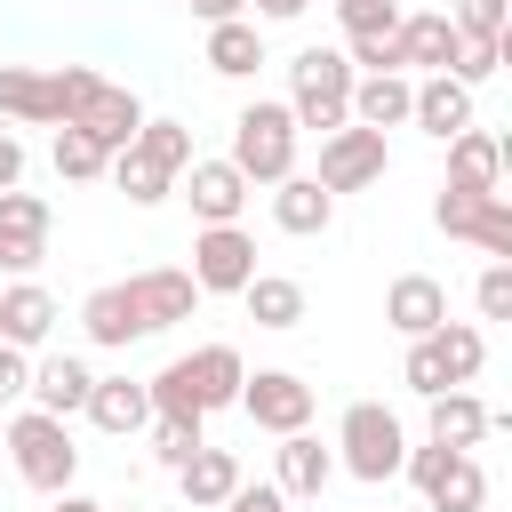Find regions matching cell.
Masks as SVG:
<instances>
[{
	"label": "cell",
	"instance_id": "1",
	"mask_svg": "<svg viewBox=\"0 0 512 512\" xmlns=\"http://www.w3.org/2000/svg\"><path fill=\"white\" fill-rule=\"evenodd\" d=\"M48 80H56V112H64L56 128H80V136H96L104 152L136 144V128H144V104H136V88L104 80L96 64H56Z\"/></svg>",
	"mask_w": 512,
	"mask_h": 512
},
{
	"label": "cell",
	"instance_id": "2",
	"mask_svg": "<svg viewBox=\"0 0 512 512\" xmlns=\"http://www.w3.org/2000/svg\"><path fill=\"white\" fill-rule=\"evenodd\" d=\"M0 448H8L16 480H24V488H40V496H64V488H72V472H80L72 424H64V416H48V408H32V400H24V408H8Z\"/></svg>",
	"mask_w": 512,
	"mask_h": 512
},
{
	"label": "cell",
	"instance_id": "3",
	"mask_svg": "<svg viewBox=\"0 0 512 512\" xmlns=\"http://www.w3.org/2000/svg\"><path fill=\"white\" fill-rule=\"evenodd\" d=\"M296 144H304L296 112H288L280 96H256V104L232 112V152H224V160H232L248 184H280V176H296Z\"/></svg>",
	"mask_w": 512,
	"mask_h": 512
},
{
	"label": "cell",
	"instance_id": "4",
	"mask_svg": "<svg viewBox=\"0 0 512 512\" xmlns=\"http://www.w3.org/2000/svg\"><path fill=\"white\" fill-rule=\"evenodd\" d=\"M400 456H408V424H400L384 400H352V408L336 416V472L384 488V480H400Z\"/></svg>",
	"mask_w": 512,
	"mask_h": 512
},
{
	"label": "cell",
	"instance_id": "5",
	"mask_svg": "<svg viewBox=\"0 0 512 512\" xmlns=\"http://www.w3.org/2000/svg\"><path fill=\"white\" fill-rule=\"evenodd\" d=\"M352 80H360V72L344 64V48H296L280 104L296 112V128H320V136H328V128L352 120Z\"/></svg>",
	"mask_w": 512,
	"mask_h": 512
},
{
	"label": "cell",
	"instance_id": "6",
	"mask_svg": "<svg viewBox=\"0 0 512 512\" xmlns=\"http://www.w3.org/2000/svg\"><path fill=\"white\" fill-rule=\"evenodd\" d=\"M432 224H440L448 240H472L488 264H512V200H504V192H456V184H440Z\"/></svg>",
	"mask_w": 512,
	"mask_h": 512
},
{
	"label": "cell",
	"instance_id": "7",
	"mask_svg": "<svg viewBox=\"0 0 512 512\" xmlns=\"http://www.w3.org/2000/svg\"><path fill=\"white\" fill-rule=\"evenodd\" d=\"M384 168H392L384 128L344 120V128H328V136H320V192H368V184H384Z\"/></svg>",
	"mask_w": 512,
	"mask_h": 512
},
{
	"label": "cell",
	"instance_id": "8",
	"mask_svg": "<svg viewBox=\"0 0 512 512\" xmlns=\"http://www.w3.org/2000/svg\"><path fill=\"white\" fill-rule=\"evenodd\" d=\"M184 272H192L200 296H240V288L256 280V232H240V224H200Z\"/></svg>",
	"mask_w": 512,
	"mask_h": 512
},
{
	"label": "cell",
	"instance_id": "9",
	"mask_svg": "<svg viewBox=\"0 0 512 512\" xmlns=\"http://www.w3.org/2000/svg\"><path fill=\"white\" fill-rule=\"evenodd\" d=\"M256 432H304L312 424V384L296 376V368H256V376H240V400H232Z\"/></svg>",
	"mask_w": 512,
	"mask_h": 512
},
{
	"label": "cell",
	"instance_id": "10",
	"mask_svg": "<svg viewBox=\"0 0 512 512\" xmlns=\"http://www.w3.org/2000/svg\"><path fill=\"white\" fill-rule=\"evenodd\" d=\"M48 224H56V216H48L40 192H24V184L0 192V272H8V280H32V272H40V256H48Z\"/></svg>",
	"mask_w": 512,
	"mask_h": 512
},
{
	"label": "cell",
	"instance_id": "11",
	"mask_svg": "<svg viewBox=\"0 0 512 512\" xmlns=\"http://www.w3.org/2000/svg\"><path fill=\"white\" fill-rule=\"evenodd\" d=\"M120 288H128V304H136L144 336H160V328H176V320H192V312H200V288H192V272H184V264H144V272H128Z\"/></svg>",
	"mask_w": 512,
	"mask_h": 512
},
{
	"label": "cell",
	"instance_id": "12",
	"mask_svg": "<svg viewBox=\"0 0 512 512\" xmlns=\"http://www.w3.org/2000/svg\"><path fill=\"white\" fill-rule=\"evenodd\" d=\"M176 192L192 200V216H200V224H240V208L256 200V184H248L224 152H216V160H200V152H192V168L176 176Z\"/></svg>",
	"mask_w": 512,
	"mask_h": 512
},
{
	"label": "cell",
	"instance_id": "13",
	"mask_svg": "<svg viewBox=\"0 0 512 512\" xmlns=\"http://www.w3.org/2000/svg\"><path fill=\"white\" fill-rule=\"evenodd\" d=\"M328 480H336V448H320L312 424H304V432H280V448H272V488H280L288 504H312Z\"/></svg>",
	"mask_w": 512,
	"mask_h": 512
},
{
	"label": "cell",
	"instance_id": "14",
	"mask_svg": "<svg viewBox=\"0 0 512 512\" xmlns=\"http://www.w3.org/2000/svg\"><path fill=\"white\" fill-rule=\"evenodd\" d=\"M392 40H400V72H456V48H464V32L448 24V8H400V24H392Z\"/></svg>",
	"mask_w": 512,
	"mask_h": 512
},
{
	"label": "cell",
	"instance_id": "15",
	"mask_svg": "<svg viewBox=\"0 0 512 512\" xmlns=\"http://www.w3.org/2000/svg\"><path fill=\"white\" fill-rule=\"evenodd\" d=\"M88 384H96V368H88L80 352H40V360H32V384H24V400L72 424V416L88 408Z\"/></svg>",
	"mask_w": 512,
	"mask_h": 512
},
{
	"label": "cell",
	"instance_id": "16",
	"mask_svg": "<svg viewBox=\"0 0 512 512\" xmlns=\"http://www.w3.org/2000/svg\"><path fill=\"white\" fill-rule=\"evenodd\" d=\"M408 128H424L432 144H448L456 128H472V88L448 80V72H424V80L408 88Z\"/></svg>",
	"mask_w": 512,
	"mask_h": 512
},
{
	"label": "cell",
	"instance_id": "17",
	"mask_svg": "<svg viewBox=\"0 0 512 512\" xmlns=\"http://www.w3.org/2000/svg\"><path fill=\"white\" fill-rule=\"evenodd\" d=\"M56 296L40 288V280H8L0 288V344H16V352H40L48 336H56Z\"/></svg>",
	"mask_w": 512,
	"mask_h": 512
},
{
	"label": "cell",
	"instance_id": "18",
	"mask_svg": "<svg viewBox=\"0 0 512 512\" xmlns=\"http://www.w3.org/2000/svg\"><path fill=\"white\" fill-rule=\"evenodd\" d=\"M504 160H512L504 136H488L480 120L448 136V184H456V192H504Z\"/></svg>",
	"mask_w": 512,
	"mask_h": 512
},
{
	"label": "cell",
	"instance_id": "19",
	"mask_svg": "<svg viewBox=\"0 0 512 512\" xmlns=\"http://www.w3.org/2000/svg\"><path fill=\"white\" fill-rule=\"evenodd\" d=\"M96 432H112V440H136L144 424H152V392L136 384V376H96L88 384V408H80Z\"/></svg>",
	"mask_w": 512,
	"mask_h": 512
},
{
	"label": "cell",
	"instance_id": "20",
	"mask_svg": "<svg viewBox=\"0 0 512 512\" xmlns=\"http://www.w3.org/2000/svg\"><path fill=\"white\" fill-rule=\"evenodd\" d=\"M424 408H432V416H424V440H440V448H480V440L496 432V416H488V400H480V392H464V384H448V392H432Z\"/></svg>",
	"mask_w": 512,
	"mask_h": 512
},
{
	"label": "cell",
	"instance_id": "21",
	"mask_svg": "<svg viewBox=\"0 0 512 512\" xmlns=\"http://www.w3.org/2000/svg\"><path fill=\"white\" fill-rule=\"evenodd\" d=\"M80 336H88L96 352H128V344L144 336V320H136V304H128L120 280H104V288L80 296Z\"/></svg>",
	"mask_w": 512,
	"mask_h": 512
},
{
	"label": "cell",
	"instance_id": "22",
	"mask_svg": "<svg viewBox=\"0 0 512 512\" xmlns=\"http://www.w3.org/2000/svg\"><path fill=\"white\" fill-rule=\"evenodd\" d=\"M272 224L296 240H320L336 224V192H320V176H280L272 184Z\"/></svg>",
	"mask_w": 512,
	"mask_h": 512
},
{
	"label": "cell",
	"instance_id": "23",
	"mask_svg": "<svg viewBox=\"0 0 512 512\" xmlns=\"http://www.w3.org/2000/svg\"><path fill=\"white\" fill-rule=\"evenodd\" d=\"M384 320H392L400 336H432V328L448 320V288H440L432 272H400V280L384 288Z\"/></svg>",
	"mask_w": 512,
	"mask_h": 512
},
{
	"label": "cell",
	"instance_id": "24",
	"mask_svg": "<svg viewBox=\"0 0 512 512\" xmlns=\"http://www.w3.org/2000/svg\"><path fill=\"white\" fill-rule=\"evenodd\" d=\"M240 480H248V472H240V456H232V448H208V440L176 464V488H184V504H192V512H216Z\"/></svg>",
	"mask_w": 512,
	"mask_h": 512
},
{
	"label": "cell",
	"instance_id": "25",
	"mask_svg": "<svg viewBox=\"0 0 512 512\" xmlns=\"http://www.w3.org/2000/svg\"><path fill=\"white\" fill-rule=\"evenodd\" d=\"M0 120L8 128H56V80L32 72V64H0Z\"/></svg>",
	"mask_w": 512,
	"mask_h": 512
},
{
	"label": "cell",
	"instance_id": "26",
	"mask_svg": "<svg viewBox=\"0 0 512 512\" xmlns=\"http://www.w3.org/2000/svg\"><path fill=\"white\" fill-rule=\"evenodd\" d=\"M256 64H264V24H256V16L208 24V72H216V80H256Z\"/></svg>",
	"mask_w": 512,
	"mask_h": 512
},
{
	"label": "cell",
	"instance_id": "27",
	"mask_svg": "<svg viewBox=\"0 0 512 512\" xmlns=\"http://www.w3.org/2000/svg\"><path fill=\"white\" fill-rule=\"evenodd\" d=\"M408 88H416L408 72H360L352 80V120L360 128H384V136L408 128Z\"/></svg>",
	"mask_w": 512,
	"mask_h": 512
},
{
	"label": "cell",
	"instance_id": "28",
	"mask_svg": "<svg viewBox=\"0 0 512 512\" xmlns=\"http://www.w3.org/2000/svg\"><path fill=\"white\" fill-rule=\"evenodd\" d=\"M184 368H192V392H200V408H208V416L240 400V376H248L240 344H200V352H184Z\"/></svg>",
	"mask_w": 512,
	"mask_h": 512
},
{
	"label": "cell",
	"instance_id": "29",
	"mask_svg": "<svg viewBox=\"0 0 512 512\" xmlns=\"http://www.w3.org/2000/svg\"><path fill=\"white\" fill-rule=\"evenodd\" d=\"M240 304H248V320H256V328H272V336L304 328V288H296L288 272H256V280L240 288Z\"/></svg>",
	"mask_w": 512,
	"mask_h": 512
},
{
	"label": "cell",
	"instance_id": "30",
	"mask_svg": "<svg viewBox=\"0 0 512 512\" xmlns=\"http://www.w3.org/2000/svg\"><path fill=\"white\" fill-rule=\"evenodd\" d=\"M424 504H432V512H480V504H488V472H480V456L456 448V456L440 464V480L424 488Z\"/></svg>",
	"mask_w": 512,
	"mask_h": 512
},
{
	"label": "cell",
	"instance_id": "31",
	"mask_svg": "<svg viewBox=\"0 0 512 512\" xmlns=\"http://www.w3.org/2000/svg\"><path fill=\"white\" fill-rule=\"evenodd\" d=\"M104 176H112V184H120V192H128V208H160V200H168V192H176V176H168V168H160V160H144V152H136V144H120V152H112V168H104Z\"/></svg>",
	"mask_w": 512,
	"mask_h": 512
},
{
	"label": "cell",
	"instance_id": "32",
	"mask_svg": "<svg viewBox=\"0 0 512 512\" xmlns=\"http://www.w3.org/2000/svg\"><path fill=\"white\" fill-rule=\"evenodd\" d=\"M432 352H440L448 384H472V376L488 368V336H480L472 320H440V328H432Z\"/></svg>",
	"mask_w": 512,
	"mask_h": 512
},
{
	"label": "cell",
	"instance_id": "33",
	"mask_svg": "<svg viewBox=\"0 0 512 512\" xmlns=\"http://www.w3.org/2000/svg\"><path fill=\"white\" fill-rule=\"evenodd\" d=\"M48 160H56V176H64V184H96V176L112 168V152H104L96 136H80V128H56Z\"/></svg>",
	"mask_w": 512,
	"mask_h": 512
},
{
	"label": "cell",
	"instance_id": "34",
	"mask_svg": "<svg viewBox=\"0 0 512 512\" xmlns=\"http://www.w3.org/2000/svg\"><path fill=\"white\" fill-rule=\"evenodd\" d=\"M136 152H144V160H160L168 176H184V168H192V128H184V120H152V112H144Z\"/></svg>",
	"mask_w": 512,
	"mask_h": 512
},
{
	"label": "cell",
	"instance_id": "35",
	"mask_svg": "<svg viewBox=\"0 0 512 512\" xmlns=\"http://www.w3.org/2000/svg\"><path fill=\"white\" fill-rule=\"evenodd\" d=\"M144 392H152V416H200V424H208V408H200V392H192V368H184V360H168L160 376H144Z\"/></svg>",
	"mask_w": 512,
	"mask_h": 512
},
{
	"label": "cell",
	"instance_id": "36",
	"mask_svg": "<svg viewBox=\"0 0 512 512\" xmlns=\"http://www.w3.org/2000/svg\"><path fill=\"white\" fill-rule=\"evenodd\" d=\"M144 432H152V456H160L168 472H176V464H184V456L208 440V424H200V416H152Z\"/></svg>",
	"mask_w": 512,
	"mask_h": 512
},
{
	"label": "cell",
	"instance_id": "37",
	"mask_svg": "<svg viewBox=\"0 0 512 512\" xmlns=\"http://www.w3.org/2000/svg\"><path fill=\"white\" fill-rule=\"evenodd\" d=\"M448 24H456L464 40H504V24H512V0H448Z\"/></svg>",
	"mask_w": 512,
	"mask_h": 512
},
{
	"label": "cell",
	"instance_id": "38",
	"mask_svg": "<svg viewBox=\"0 0 512 512\" xmlns=\"http://www.w3.org/2000/svg\"><path fill=\"white\" fill-rule=\"evenodd\" d=\"M400 384H408L416 400H432V392H448V368H440V352H432V336H408V360H400Z\"/></svg>",
	"mask_w": 512,
	"mask_h": 512
},
{
	"label": "cell",
	"instance_id": "39",
	"mask_svg": "<svg viewBox=\"0 0 512 512\" xmlns=\"http://www.w3.org/2000/svg\"><path fill=\"white\" fill-rule=\"evenodd\" d=\"M400 24V0H336V32L360 40V32H392Z\"/></svg>",
	"mask_w": 512,
	"mask_h": 512
},
{
	"label": "cell",
	"instance_id": "40",
	"mask_svg": "<svg viewBox=\"0 0 512 512\" xmlns=\"http://www.w3.org/2000/svg\"><path fill=\"white\" fill-rule=\"evenodd\" d=\"M344 64L352 72H400V40L392 32H360V40H344Z\"/></svg>",
	"mask_w": 512,
	"mask_h": 512
},
{
	"label": "cell",
	"instance_id": "41",
	"mask_svg": "<svg viewBox=\"0 0 512 512\" xmlns=\"http://www.w3.org/2000/svg\"><path fill=\"white\" fill-rule=\"evenodd\" d=\"M496 64H504V40H464V48H456V72H448V80L480 88V80H496Z\"/></svg>",
	"mask_w": 512,
	"mask_h": 512
},
{
	"label": "cell",
	"instance_id": "42",
	"mask_svg": "<svg viewBox=\"0 0 512 512\" xmlns=\"http://www.w3.org/2000/svg\"><path fill=\"white\" fill-rule=\"evenodd\" d=\"M472 304H480V320H512V264H488L480 288H472Z\"/></svg>",
	"mask_w": 512,
	"mask_h": 512
},
{
	"label": "cell",
	"instance_id": "43",
	"mask_svg": "<svg viewBox=\"0 0 512 512\" xmlns=\"http://www.w3.org/2000/svg\"><path fill=\"white\" fill-rule=\"evenodd\" d=\"M24 384H32V352L0 344V416H8V408H24Z\"/></svg>",
	"mask_w": 512,
	"mask_h": 512
},
{
	"label": "cell",
	"instance_id": "44",
	"mask_svg": "<svg viewBox=\"0 0 512 512\" xmlns=\"http://www.w3.org/2000/svg\"><path fill=\"white\" fill-rule=\"evenodd\" d=\"M216 512H288V496H280V488H272V480H256V488H248V480H240V488H232V496H224V504H216Z\"/></svg>",
	"mask_w": 512,
	"mask_h": 512
},
{
	"label": "cell",
	"instance_id": "45",
	"mask_svg": "<svg viewBox=\"0 0 512 512\" xmlns=\"http://www.w3.org/2000/svg\"><path fill=\"white\" fill-rule=\"evenodd\" d=\"M16 184H24V136L0 128V192H16Z\"/></svg>",
	"mask_w": 512,
	"mask_h": 512
},
{
	"label": "cell",
	"instance_id": "46",
	"mask_svg": "<svg viewBox=\"0 0 512 512\" xmlns=\"http://www.w3.org/2000/svg\"><path fill=\"white\" fill-rule=\"evenodd\" d=\"M304 8H312V0H248V16H256V24H296Z\"/></svg>",
	"mask_w": 512,
	"mask_h": 512
},
{
	"label": "cell",
	"instance_id": "47",
	"mask_svg": "<svg viewBox=\"0 0 512 512\" xmlns=\"http://www.w3.org/2000/svg\"><path fill=\"white\" fill-rule=\"evenodd\" d=\"M200 24H224V16H248V0H192Z\"/></svg>",
	"mask_w": 512,
	"mask_h": 512
},
{
	"label": "cell",
	"instance_id": "48",
	"mask_svg": "<svg viewBox=\"0 0 512 512\" xmlns=\"http://www.w3.org/2000/svg\"><path fill=\"white\" fill-rule=\"evenodd\" d=\"M48 512H104L96 496H80V488H64V496H48Z\"/></svg>",
	"mask_w": 512,
	"mask_h": 512
},
{
	"label": "cell",
	"instance_id": "49",
	"mask_svg": "<svg viewBox=\"0 0 512 512\" xmlns=\"http://www.w3.org/2000/svg\"><path fill=\"white\" fill-rule=\"evenodd\" d=\"M0 432H8V416H0Z\"/></svg>",
	"mask_w": 512,
	"mask_h": 512
},
{
	"label": "cell",
	"instance_id": "50",
	"mask_svg": "<svg viewBox=\"0 0 512 512\" xmlns=\"http://www.w3.org/2000/svg\"><path fill=\"white\" fill-rule=\"evenodd\" d=\"M384 512H392V504H384Z\"/></svg>",
	"mask_w": 512,
	"mask_h": 512
}]
</instances>
